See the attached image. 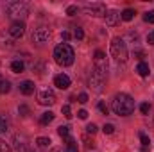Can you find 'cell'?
Returning <instances> with one entry per match:
<instances>
[{
	"mask_svg": "<svg viewBox=\"0 0 154 152\" xmlns=\"http://www.w3.org/2000/svg\"><path fill=\"white\" fill-rule=\"evenodd\" d=\"M111 109L120 116H127V114H131L134 111V100L127 93H118V95L113 97Z\"/></svg>",
	"mask_w": 154,
	"mask_h": 152,
	"instance_id": "1",
	"label": "cell"
},
{
	"mask_svg": "<svg viewBox=\"0 0 154 152\" xmlns=\"http://www.w3.org/2000/svg\"><path fill=\"white\" fill-rule=\"evenodd\" d=\"M54 59L59 66H70L75 59V54H74V48L68 45V43H61L54 48Z\"/></svg>",
	"mask_w": 154,
	"mask_h": 152,
	"instance_id": "2",
	"label": "cell"
},
{
	"mask_svg": "<svg viewBox=\"0 0 154 152\" xmlns=\"http://www.w3.org/2000/svg\"><path fill=\"white\" fill-rule=\"evenodd\" d=\"M111 56L115 57V61H118V63H125L127 61L129 52H127V47H125L124 39L115 38L111 41Z\"/></svg>",
	"mask_w": 154,
	"mask_h": 152,
	"instance_id": "3",
	"label": "cell"
},
{
	"mask_svg": "<svg viewBox=\"0 0 154 152\" xmlns=\"http://www.w3.org/2000/svg\"><path fill=\"white\" fill-rule=\"evenodd\" d=\"M27 14H29V7L25 2H11L7 5V16L18 18V22H20V18H25Z\"/></svg>",
	"mask_w": 154,
	"mask_h": 152,
	"instance_id": "4",
	"label": "cell"
},
{
	"mask_svg": "<svg viewBox=\"0 0 154 152\" xmlns=\"http://www.w3.org/2000/svg\"><path fill=\"white\" fill-rule=\"evenodd\" d=\"M93 63H95V70L100 72L102 75H106V72H108V57H106V54L102 50H95Z\"/></svg>",
	"mask_w": 154,
	"mask_h": 152,
	"instance_id": "5",
	"label": "cell"
},
{
	"mask_svg": "<svg viewBox=\"0 0 154 152\" xmlns=\"http://www.w3.org/2000/svg\"><path fill=\"white\" fill-rule=\"evenodd\" d=\"M38 102L41 106H52L56 102V93L50 88H41L38 93Z\"/></svg>",
	"mask_w": 154,
	"mask_h": 152,
	"instance_id": "6",
	"label": "cell"
},
{
	"mask_svg": "<svg viewBox=\"0 0 154 152\" xmlns=\"http://www.w3.org/2000/svg\"><path fill=\"white\" fill-rule=\"evenodd\" d=\"M84 11L90 14V16H106V5L100 4V2H91V4H86L84 5Z\"/></svg>",
	"mask_w": 154,
	"mask_h": 152,
	"instance_id": "7",
	"label": "cell"
},
{
	"mask_svg": "<svg viewBox=\"0 0 154 152\" xmlns=\"http://www.w3.org/2000/svg\"><path fill=\"white\" fill-rule=\"evenodd\" d=\"M104 79H106V75H102L100 72L93 70V72L90 74V79H88L90 88H93L95 91H100V90H102V84H104Z\"/></svg>",
	"mask_w": 154,
	"mask_h": 152,
	"instance_id": "8",
	"label": "cell"
},
{
	"mask_svg": "<svg viewBox=\"0 0 154 152\" xmlns=\"http://www.w3.org/2000/svg\"><path fill=\"white\" fill-rule=\"evenodd\" d=\"M48 38H50V29L45 27V25L36 27V29L32 31V41H34V43H45Z\"/></svg>",
	"mask_w": 154,
	"mask_h": 152,
	"instance_id": "9",
	"label": "cell"
},
{
	"mask_svg": "<svg viewBox=\"0 0 154 152\" xmlns=\"http://www.w3.org/2000/svg\"><path fill=\"white\" fill-rule=\"evenodd\" d=\"M13 38H22L23 34H25V25H23V22H13L11 23V27H9V31H7Z\"/></svg>",
	"mask_w": 154,
	"mask_h": 152,
	"instance_id": "10",
	"label": "cell"
},
{
	"mask_svg": "<svg viewBox=\"0 0 154 152\" xmlns=\"http://www.w3.org/2000/svg\"><path fill=\"white\" fill-rule=\"evenodd\" d=\"M54 86H57L59 90H66L70 86V77L65 75V74H59V75L54 77Z\"/></svg>",
	"mask_w": 154,
	"mask_h": 152,
	"instance_id": "11",
	"label": "cell"
},
{
	"mask_svg": "<svg viewBox=\"0 0 154 152\" xmlns=\"http://www.w3.org/2000/svg\"><path fill=\"white\" fill-rule=\"evenodd\" d=\"M118 22H120V13H118V11L113 9V11H108V13H106V23H108L109 27H115Z\"/></svg>",
	"mask_w": 154,
	"mask_h": 152,
	"instance_id": "12",
	"label": "cell"
},
{
	"mask_svg": "<svg viewBox=\"0 0 154 152\" xmlns=\"http://www.w3.org/2000/svg\"><path fill=\"white\" fill-rule=\"evenodd\" d=\"M34 90H36V86H34L32 81H23V82L20 84V91H22L23 95H32Z\"/></svg>",
	"mask_w": 154,
	"mask_h": 152,
	"instance_id": "13",
	"label": "cell"
},
{
	"mask_svg": "<svg viewBox=\"0 0 154 152\" xmlns=\"http://www.w3.org/2000/svg\"><path fill=\"white\" fill-rule=\"evenodd\" d=\"M0 47L2 48H11L13 47V36L7 32H0Z\"/></svg>",
	"mask_w": 154,
	"mask_h": 152,
	"instance_id": "14",
	"label": "cell"
},
{
	"mask_svg": "<svg viewBox=\"0 0 154 152\" xmlns=\"http://www.w3.org/2000/svg\"><path fill=\"white\" fill-rule=\"evenodd\" d=\"M134 9H131V7H127V9H124L122 13H120V18L124 20V22H131L133 18H134Z\"/></svg>",
	"mask_w": 154,
	"mask_h": 152,
	"instance_id": "15",
	"label": "cell"
},
{
	"mask_svg": "<svg viewBox=\"0 0 154 152\" xmlns=\"http://www.w3.org/2000/svg\"><path fill=\"white\" fill-rule=\"evenodd\" d=\"M23 70H25V65H23L20 59H16V61L11 63V72H14V74H22Z\"/></svg>",
	"mask_w": 154,
	"mask_h": 152,
	"instance_id": "16",
	"label": "cell"
},
{
	"mask_svg": "<svg viewBox=\"0 0 154 152\" xmlns=\"http://www.w3.org/2000/svg\"><path fill=\"white\" fill-rule=\"evenodd\" d=\"M52 120H54V113H52V111H47V113H43L39 116V123H41V125H48Z\"/></svg>",
	"mask_w": 154,
	"mask_h": 152,
	"instance_id": "17",
	"label": "cell"
},
{
	"mask_svg": "<svg viewBox=\"0 0 154 152\" xmlns=\"http://www.w3.org/2000/svg\"><path fill=\"white\" fill-rule=\"evenodd\" d=\"M136 72H138V74H140L142 77H147V75H149V65L142 61V63L136 66Z\"/></svg>",
	"mask_w": 154,
	"mask_h": 152,
	"instance_id": "18",
	"label": "cell"
},
{
	"mask_svg": "<svg viewBox=\"0 0 154 152\" xmlns=\"http://www.w3.org/2000/svg\"><path fill=\"white\" fill-rule=\"evenodd\" d=\"M57 134H59L61 138L68 140V138H70V127H68V125H61V127H57Z\"/></svg>",
	"mask_w": 154,
	"mask_h": 152,
	"instance_id": "19",
	"label": "cell"
},
{
	"mask_svg": "<svg viewBox=\"0 0 154 152\" xmlns=\"http://www.w3.org/2000/svg\"><path fill=\"white\" fill-rule=\"evenodd\" d=\"M9 91H11V82L7 79H2L0 81V93L4 95V93H9Z\"/></svg>",
	"mask_w": 154,
	"mask_h": 152,
	"instance_id": "20",
	"label": "cell"
},
{
	"mask_svg": "<svg viewBox=\"0 0 154 152\" xmlns=\"http://www.w3.org/2000/svg\"><path fill=\"white\" fill-rule=\"evenodd\" d=\"M7 129H9V122H7V118L4 114H0V134L7 132Z\"/></svg>",
	"mask_w": 154,
	"mask_h": 152,
	"instance_id": "21",
	"label": "cell"
},
{
	"mask_svg": "<svg viewBox=\"0 0 154 152\" xmlns=\"http://www.w3.org/2000/svg\"><path fill=\"white\" fill-rule=\"evenodd\" d=\"M66 147H68L66 152H77L79 150V149H77V141L74 138H68V140H66Z\"/></svg>",
	"mask_w": 154,
	"mask_h": 152,
	"instance_id": "22",
	"label": "cell"
},
{
	"mask_svg": "<svg viewBox=\"0 0 154 152\" xmlns=\"http://www.w3.org/2000/svg\"><path fill=\"white\" fill-rule=\"evenodd\" d=\"M50 143H52V141H50L48 138H38V140H36V145H38L39 149H47Z\"/></svg>",
	"mask_w": 154,
	"mask_h": 152,
	"instance_id": "23",
	"label": "cell"
},
{
	"mask_svg": "<svg viewBox=\"0 0 154 152\" xmlns=\"http://www.w3.org/2000/svg\"><path fill=\"white\" fill-rule=\"evenodd\" d=\"M102 131H104V134H113V132H115V125H113V123H106V125L102 127Z\"/></svg>",
	"mask_w": 154,
	"mask_h": 152,
	"instance_id": "24",
	"label": "cell"
},
{
	"mask_svg": "<svg viewBox=\"0 0 154 152\" xmlns=\"http://www.w3.org/2000/svg\"><path fill=\"white\" fill-rule=\"evenodd\" d=\"M140 140H142V145H143V149H145V147H149V143H151V141H149V136H147L145 132H140Z\"/></svg>",
	"mask_w": 154,
	"mask_h": 152,
	"instance_id": "25",
	"label": "cell"
},
{
	"mask_svg": "<svg viewBox=\"0 0 154 152\" xmlns=\"http://www.w3.org/2000/svg\"><path fill=\"white\" fill-rule=\"evenodd\" d=\"M143 20H145L147 23H154V11H149V13H145V14H143Z\"/></svg>",
	"mask_w": 154,
	"mask_h": 152,
	"instance_id": "26",
	"label": "cell"
},
{
	"mask_svg": "<svg viewBox=\"0 0 154 152\" xmlns=\"http://www.w3.org/2000/svg\"><path fill=\"white\" fill-rule=\"evenodd\" d=\"M140 111H142V114H149L151 113V106H149L147 102H143V104L140 106Z\"/></svg>",
	"mask_w": 154,
	"mask_h": 152,
	"instance_id": "27",
	"label": "cell"
},
{
	"mask_svg": "<svg viewBox=\"0 0 154 152\" xmlns=\"http://www.w3.org/2000/svg\"><path fill=\"white\" fill-rule=\"evenodd\" d=\"M61 111H63V116L72 118V111H70V106H68V104H66V106H63V108H61Z\"/></svg>",
	"mask_w": 154,
	"mask_h": 152,
	"instance_id": "28",
	"label": "cell"
},
{
	"mask_svg": "<svg viewBox=\"0 0 154 152\" xmlns=\"http://www.w3.org/2000/svg\"><path fill=\"white\" fill-rule=\"evenodd\" d=\"M18 113L22 114V116H27V114H29V108H27L25 104H22V106L18 108Z\"/></svg>",
	"mask_w": 154,
	"mask_h": 152,
	"instance_id": "29",
	"label": "cell"
},
{
	"mask_svg": "<svg viewBox=\"0 0 154 152\" xmlns=\"http://www.w3.org/2000/svg\"><path fill=\"white\" fill-rule=\"evenodd\" d=\"M86 132H88V134H95V132H97V125H95V123L86 125Z\"/></svg>",
	"mask_w": 154,
	"mask_h": 152,
	"instance_id": "30",
	"label": "cell"
},
{
	"mask_svg": "<svg viewBox=\"0 0 154 152\" xmlns=\"http://www.w3.org/2000/svg\"><path fill=\"white\" fill-rule=\"evenodd\" d=\"M0 152H11V147H9L4 140H0Z\"/></svg>",
	"mask_w": 154,
	"mask_h": 152,
	"instance_id": "31",
	"label": "cell"
},
{
	"mask_svg": "<svg viewBox=\"0 0 154 152\" xmlns=\"http://www.w3.org/2000/svg\"><path fill=\"white\" fill-rule=\"evenodd\" d=\"M99 111H100L102 114H108V111H109V109H108V106H106L104 102H99Z\"/></svg>",
	"mask_w": 154,
	"mask_h": 152,
	"instance_id": "32",
	"label": "cell"
},
{
	"mask_svg": "<svg viewBox=\"0 0 154 152\" xmlns=\"http://www.w3.org/2000/svg\"><path fill=\"white\" fill-rule=\"evenodd\" d=\"M74 36H75V39H82V38H84V32H82V29H79V27H77L75 32H74Z\"/></svg>",
	"mask_w": 154,
	"mask_h": 152,
	"instance_id": "33",
	"label": "cell"
},
{
	"mask_svg": "<svg viewBox=\"0 0 154 152\" xmlns=\"http://www.w3.org/2000/svg\"><path fill=\"white\" fill-rule=\"evenodd\" d=\"M77 102L86 104V102H88V95H86V93H79V100H77Z\"/></svg>",
	"mask_w": 154,
	"mask_h": 152,
	"instance_id": "34",
	"label": "cell"
},
{
	"mask_svg": "<svg viewBox=\"0 0 154 152\" xmlns=\"http://www.w3.org/2000/svg\"><path fill=\"white\" fill-rule=\"evenodd\" d=\"M75 13H77V7H75V5H70V7L66 9V14H70V16H74Z\"/></svg>",
	"mask_w": 154,
	"mask_h": 152,
	"instance_id": "35",
	"label": "cell"
},
{
	"mask_svg": "<svg viewBox=\"0 0 154 152\" xmlns=\"http://www.w3.org/2000/svg\"><path fill=\"white\" fill-rule=\"evenodd\" d=\"M77 114H79V118H81V120H86V118H88V111H84V109H81Z\"/></svg>",
	"mask_w": 154,
	"mask_h": 152,
	"instance_id": "36",
	"label": "cell"
},
{
	"mask_svg": "<svg viewBox=\"0 0 154 152\" xmlns=\"http://www.w3.org/2000/svg\"><path fill=\"white\" fill-rule=\"evenodd\" d=\"M147 43H149V45H154V31L152 32H149V36H147Z\"/></svg>",
	"mask_w": 154,
	"mask_h": 152,
	"instance_id": "37",
	"label": "cell"
},
{
	"mask_svg": "<svg viewBox=\"0 0 154 152\" xmlns=\"http://www.w3.org/2000/svg\"><path fill=\"white\" fill-rule=\"evenodd\" d=\"M61 36H63V39H65V41H66V39L70 38V32H66V31H63V34H61Z\"/></svg>",
	"mask_w": 154,
	"mask_h": 152,
	"instance_id": "38",
	"label": "cell"
},
{
	"mask_svg": "<svg viewBox=\"0 0 154 152\" xmlns=\"http://www.w3.org/2000/svg\"><path fill=\"white\" fill-rule=\"evenodd\" d=\"M151 111H152V114H151V125H152V129H154V108H151Z\"/></svg>",
	"mask_w": 154,
	"mask_h": 152,
	"instance_id": "39",
	"label": "cell"
},
{
	"mask_svg": "<svg viewBox=\"0 0 154 152\" xmlns=\"http://www.w3.org/2000/svg\"><path fill=\"white\" fill-rule=\"evenodd\" d=\"M50 152H65V150H63V149H59V147H56V149H52Z\"/></svg>",
	"mask_w": 154,
	"mask_h": 152,
	"instance_id": "40",
	"label": "cell"
},
{
	"mask_svg": "<svg viewBox=\"0 0 154 152\" xmlns=\"http://www.w3.org/2000/svg\"><path fill=\"white\" fill-rule=\"evenodd\" d=\"M0 81H2V79H0Z\"/></svg>",
	"mask_w": 154,
	"mask_h": 152,
	"instance_id": "41",
	"label": "cell"
}]
</instances>
